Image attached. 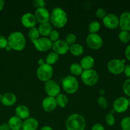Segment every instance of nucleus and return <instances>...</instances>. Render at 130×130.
Wrapping results in <instances>:
<instances>
[{
  "mask_svg": "<svg viewBox=\"0 0 130 130\" xmlns=\"http://www.w3.org/2000/svg\"><path fill=\"white\" fill-rule=\"evenodd\" d=\"M7 39L8 46H10L13 50L20 52L25 47L26 40L24 35L21 32L15 31L10 33Z\"/></svg>",
  "mask_w": 130,
  "mask_h": 130,
  "instance_id": "obj_1",
  "label": "nucleus"
},
{
  "mask_svg": "<svg viewBox=\"0 0 130 130\" xmlns=\"http://www.w3.org/2000/svg\"><path fill=\"white\" fill-rule=\"evenodd\" d=\"M50 20L55 27L60 29L66 26L68 18L66 11L61 8H55L50 14Z\"/></svg>",
  "mask_w": 130,
  "mask_h": 130,
  "instance_id": "obj_2",
  "label": "nucleus"
},
{
  "mask_svg": "<svg viewBox=\"0 0 130 130\" xmlns=\"http://www.w3.org/2000/svg\"><path fill=\"white\" fill-rule=\"evenodd\" d=\"M66 128L67 130H85L86 121L83 116L79 114H72L66 120Z\"/></svg>",
  "mask_w": 130,
  "mask_h": 130,
  "instance_id": "obj_3",
  "label": "nucleus"
},
{
  "mask_svg": "<svg viewBox=\"0 0 130 130\" xmlns=\"http://www.w3.org/2000/svg\"><path fill=\"white\" fill-rule=\"evenodd\" d=\"M63 90L68 94H74L79 89V82L77 78L73 76H67L63 78L62 82Z\"/></svg>",
  "mask_w": 130,
  "mask_h": 130,
  "instance_id": "obj_4",
  "label": "nucleus"
},
{
  "mask_svg": "<svg viewBox=\"0 0 130 130\" xmlns=\"http://www.w3.org/2000/svg\"><path fill=\"white\" fill-rule=\"evenodd\" d=\"M53 74V67L46 63L42 66H39L36 71V76L38 79L44 83L50 80Z\"/></svg>",
  "mask_w": 130,
  "mask_h": 130,
  "instance_id": "obj_5",
  "label": "nucleus"
},
{
  "mask_svg": "<svg viewBox=\"0 0 130 130\" xmlns=\"http://www.w3.org/2000/svg\"><path fill=\"white\" fill-rule=\"evenodd\" d=\"M82 82L88 86H93L99 81V74L95 70L90 69L83 71L81 75Z\"/></svg>",
  "mask_w": 130,
  "mask_h": 130,
  "instance_id": "obj_6",
  "label": "nucleus"
},
{
  "mask_svg": "<svg viewBox=\"0 0 130 130\" xmlns=\"http://www.w3.org/2000/svg\"><path fill=\"white\" fill-rule=\"evenodd\" d=\"M125 59H118L114 58L112 59L108 62V71L114 75H120L124 72L125 67Z\"/></svg>",
  "mask_w": 130,
  "mask_h": 130,
  "instance_id": "obj_7",
  "label": "nucleus"
},
{
  "mask_svg": "<svg viewBox=\"0 0 130 130\" xmlns=\"http://www.w3.org/2000/svg\"><path fill=\"white\" fill-rule=\"evenodd\" d=\"M44 89L48 96L55 98L58 94L60 93V85L54 80L50 79L44 83Z\"/></svg>",
  "mask_w": 130,
  "mask_h": 130,
  "instance_id": "obj_8",
  "label": "nucleus"
},
{
  "mask_svg": "<svg viewBox=\"0 0 130 130\" xmlns=\"http://www.w3.org/2000/svg\"><path fill=\"white\" fill-rule=\"evenodd\" d=\"M86 44L92 50H99L102 46L104 40L98 34H90L86 38Z\"/></svg>",
  "mask_w": 130,
  "mask_h": 130,
  "instance_id": "obj_9",
  "label": "nucleus"
},
{
  "mask_svg": "<svg viewBox=\"0 0 130 130\" xmlns=\"http://www.w3.org/2000/svg\"><path fill=\"white\" fill-rule=\"evenodd\" d=\"M129 107L128 99L124 96L117 98L113 103V110L118 114L125 112Z\"/></svg>",
  "mask_w": 130,
  "mask_h": 130,
  "instance_id": "obj_10",
  "label": "nucleus"
},
{
  "mask_svg": "<svg viewBox=\"0 0 130 130\" xmlns=\"http://www.w3.org/2000/svg\"><path fill=\"white\" fill-rule=\"evenodd\" d=\"M34 47L40 52H46L52 48L53 43L50 39L46 37H40L38 39L33 43Z\"/></svg>",
  "mask_w": 130,
  "mask_h": 130,
  "instance_id": "obj_11",
  "label": "nucleus"
},
{
  "mask_svg": "<svg viewBox=\"0 0 130 130\" xmlns=\"http://www.w3.org/2000/svg\"><path fill=\"white\" fill-rule=\"evenodd\" d=\"M103 24L105 27L114 29L119 26V17L114 13H108L103 19Z\"/></svg>",
  "mask_w": 130,
  "mask_h": 130,
  "instance_id": "obj_12",
  "label": "nucleus"
},
{
  "mask_svg": "<svg viewBox=\"0 0 130 130\" xmlns=\"http://www.w3.org/2000/svg\"><path fill=\"white\" fill-rule=\"evenodd\" d=\"M52 48L53 52L58 55H63L66 54L69 51V46L66 43L64 40L62 39H59L53 43Z\"/></svg>",
  "mask_w": 130,
  "mask_h": 130,
  "instance_id": "obj_13",
  "label": "nucleus"
},
{
  "mask_svg": "<svg viewBox=\"0 0 130 130\" xmlns=\"http://www.w3.org/2000/svg\"><path fill=\"white\" fill-rule=\"evenodd\" d=\"M37 22L40 24L47 23L50 20V14L49 11L45 8H40L36 9L34 13Z\"/></svg>",
  "mask_w": 130,
  "mask_h": 130,
  "instance_id": "obj_14",
  "label": "nucleus"
},
{
  "mask_svg": "<svg viewBox=\"0 0 130 130\" xmlns=\"http://www.w3.org/2000/svg\"><path fill=\"white\" fill-rule=\"evenodd\" d=\"M21 23L24 27L27 29H32L35 27L37 21L34 14L31 13H26L22 16Z\"/></svg>",
  "mask_w": 130,
  "mask_h": 130,
  "instance_id": "obj_15",
  "label": "nucleus"
},
{
  "mask_svg": "<svg viewBox=\"0 0 130 130\" xmlns=\"http://www.w3.org/2000/svg\"><path fill=\"white\" fill-rule=\"evenodd\" d=\"M42 108L46 112H50L56 109L57 107L55 98L52 96H46L42 101Z\"/></svg>",
  "mask_w": 130,
  "mask_h": 130,
  "instance_id": "obj_16",
  "label": "nucleus"
},
{
  "mask_svg": "<svg viewBox=\"0 0 130 130\" xmlns=\"http://www.w3.org/2000/svg\"><path fill=\"white\" fill-rule=\"evenodd\" d=\"M119 26L121 30L130 31V12L124 11L122 13L119 18Z\"/></svg>",
  "mask_w": 130,
  "mask_h": 130,
  "instance_id": "obj_17",
  "label": "nucleus"
},
{
  "mask_svg": "<svg viewBox=\"0 0 130 130\" xmlns=\"http://www.w3.org/2000/svg\"><path fill=\"white\" fill-rule=\"evenodd\" d=\"M39 126L38 120L34 118L29 117L22 122V130H36Z\"/></svg>",
  "mask_w": 130,
  "mask_h": 130,
  "instance_id": "obj_18",
  "label": "nucleus"
},
{
  "mask_svg": "<svg viewBox=\"0 0 130 130\" xmlns=\"http://www.w3.org/2000/svg\"><path fill=\"white\" fill-rule=\"evenodd\" d=\"M15 114L16 116L21 119L22 120L27 119L30 117V110L27 107L24 105H18L15 109Z\"/></svg>",
  "mask_w": 130,
  "mask_h": 130,
  "instance_id": "obj_19",
  "label": "nucleus"
},
{
  "mask_svg": "<svg viewBox=\"0 0 130 130\" xmlns=\"http://www.w3.org/2000/svg\"><path fill=\"white\" fill-rule=\"evenodd\" d=\"M17 102V96L13 93H6L3 95L2 100L1 102L6 107L13 106Z\"/></svg>",
  "mask_w": 130,
  "mask_h": 130,
  "instance_id": "obj_20",
  "label": "nucleus"
},
{
  "mask_svg": "<svg viewBox=\"0 0 130 130\" xmlns=\"http://www.w3.org/2000/svg\"><path fill=\"white\" fill-rule=\"evenodd\" d=\"M95 59L90 55H86L83 57L80 62V65L84 71L92 69L95 66Z\"/></svg>",
  "mask_w": 130,
  "mask_h": 130,
  "instance_id": "obj_21",
  "label": "nucleus"
},
{
  "mask_svg": "<svg viewBox=\"0 0 130 130\" xmlns=\"http://www.w3.org/2000/svg\"><path fill=\"white\" fill-rule=\"evenodd\" d=\"M22 120L16 116H11L8 121L10 130H19L22 129Z\"/></svg>",
  "mask_w": 130,
  "mask_h": 130,
  "instance_id": "obj_22",
  "label": "nucleus"
},
{
  "mask_svg": "<svg viewBox=\"0 0 130 130\" xmlns=\"http://www.w3.org/2000/svg\"><path fill=\"white\" fill-rule=\"evenodd\" d=\"M38 29L39 32V34L42 37H46V38L49 36L51 32L53 30L52 25L49 22L40 24L39 27H38Z\"/></svg>",
  "mask_w": 130,
  "mask_h": 130,
  "instance_id": "obj_23",
  "label": "nucleus"
},
{
  "mask_svg": "<svg viewBox=\"0 0 130 130\" xmlns=\"http://www.w3.org/2000/svg\"><path fill=\"white\" fill-rule=\"evenodd\" d=\"M69 52H70V53L72 55L76 56V57H79L83 54L84 48L81 44L76 43L75 44L70 46Z\"/></svg>",
  "mask_w": 130,
  "mask_h": 130,
  "instance_id": "obj_24",
  "label": "nucleus"
},
{
  "mask_svg": "<svg viewBox=\"0 0 130 130\" xmlns=\"http://www.w3.org/2000/svg\"><path fill=\"white\" fill-rule=\"evenodd\" d=\"M57 106L61 108L66 107L69 103V99L66 95L63 93H60L55 97Z\"/></svg>",
  "mask_w": 130,
  "mask_h": 130,
  "instance_id": "obj_25",
  "label": "nucleus"
},
{
  "mask_svg": "<svg viewBox=\"0 0 130 130\" xmlns=\"http://www.w3.org/2000/svg\"><path fill=\"white\" fill-rule=\"evenodd\" d=\"M58 59H59V55L56 53H55L54 52H50L47 55L44 61H45L46 63L50 65V66H52V65L57 63Z\"/></svg>",
  "mask_w": 130,
  "mask_h": 130,
  "instance_id": "obj_26",
  "label": "nucleus"
},
{
  "mask_svg": "<svg viewBox=\"0 0 130 130\" xmlns=\"http://www.w3.org/2000/svg\"><path fill=\"white\" fill-rule=\"evenodd\" d=\"M83 71L80 63H73L70 66V72L73 76H81Z\"/></svg>",
  "mask_w": 130,
  "mask_h": 130,
  "instance_id": "obj_27",
  "label": "nucleus"
},
{
  "mask_svg": "<svg viewBox=\"0 0 130 130\" xmlns=\"http://www.w3.org/2000/svg\"><path fill=\"white\" fill-rule=\"evenodd\" d=\"M40 34H39V31H38V28L33 27L32 29H30L28 32V37H29V39L31 41L32 43H34V41L39 39L40 38Z\"/></svg>",
  "mask_w": 130,
  "mask_h": 130,
  "instance_id": "obj_28",
  "label": "nucleus"
},
{
  "mask_svg": "<svg viewBox=\"0 0 130 130\" xmlns=\"http://www.w3.org/2000/svg\"><path fill=\"white\" fill-rule=\"evenodd\" d=\"M101 25L98 21H92L88 25V31L90 34H97L100 30Z\"/></svg>",
  "mask_w": 130,
  "mask_h": 130,
  "instance_id": "obj_29",
  "label": "nucleus"
},
{
  "mask_svg": "<svg viewBox=\"0 0 130 130\" xmlns=\"http://www.w3.org/2000/svg\"><path fill=\"white\" fill-rule=\"evenodd\" d=\"M118 38L121 43L124 44H127L130 41V33L129 32L121 30L119 33Z\"/></svg>",
  "mask_w": 130,
  "mask_h": 130,
  "instance_id": "obj_30",
  "label": "nucleus"
},
{
  "mask_svg": "<svg viewBox=\"0 0 130 130\" xmlns=\"http://www.w3.org/2000/svg\"><path fill=\"white\" fill-rule=\"evenodd\" d=\"M76 39H77V37H76V34H73V33H70V34H68L66 36L64 41L70 46L76 43Z\"/></svg>",
  "mask_w": 130,
  "mask_h": 130,
  "instance_id": "obj_31",
  "label": "nucleus"
},
{
  "mask_svg": "<svg viewBox=\"0 0 130 130\" xmlns=\"http://www.w3.org/2000/svg\"><path fill=\"white\" fill-rule=\"evenodd\" d=\"M122 130H130V117H125L121 121Z\"/></svg>",
  "mask_w": 130,
  "mask_h": 130,
  "instance_id": "obj_32",
  "label": "nucleus"
},
{
  "mask_svg": "<svg viewBox=\"0 0 130 130\" xmlns=\"http://www.w3.org/2000/svg\"><path fill=\"white\" fill-rule=\"evenodd\" d=\"M123 90L126 96L130 97V78L124 81L123 85Z\"/></svg>",
  "mask_w": 130,
  "mask_h": 130,
  "instance_id": "obj_33",
  "label": "nucleus"
},
{
  "mask_svg": "<svg viewBox=\"0 0 130 130\" xmlns=\"http://www.w3.org/2000/svg\"><path fill=\"white\" fill-rule=\"evenodd\" d=\"M97 103L101 109H107L108 107V102L106 98L104 96H100L97 99Z\"/></svg>",
  "mask_w": 130,
  "mask_h": 130,
  "instance_id": "obj_34",
  "label": "nucleus"
},
{
  "mask_svg": "<svg viewBox=\"0 0 130 130\" xmlns=\"http://www.w3.org/2000/svg\"><path fill=\"white\" fill-rule=\"evenodd\" d=\"M105 122L109 126H112L114 125L116 122L115 118L111 113H109L105 116Z\"/></svg>",
  "mask_w": 130,
  "mask_h": 130,
  "instance_id": "obj_35",
  "label": "nucleus"
},
{
  "mask_svg": "<svg viewBox=\"0 0 130 130\" xmlns=\"http://www.w3.org/2000/svg\"><path fill=\"white\" fill-rule=\"evenodd\" d=\"M59 38L60 33L56 30H52V31L51 32V33L50 34L49 38H48L50 39V41L52 43H54V42L59 40Z\"/></svg>",
  "mask_w": 130,
  "mask_h": 130,
  "instance_id": "obj_36",
  "label": "nucleus"
},
{
  "mask_svg": "<svg viewBox=\"0 0 130 130\" xmlns=\"http://www.w3.org/2000/svg\"><path fill=\"white\" fill-rule=\"evenodd\" d=\"M95 15L99 19H104L107 15V12L105 11V9L102 8H99L96 10V12H95Z\"/></svg>",
  "mask_w": 130,
  "mask_h": 130,
  "instance_id": "obj_37",
  "label": "nucleus"
},
{
  "mask_svg": "<svg viewBox=\"0 0 130 130\" xmlns=\"http://www.w3.org/2000/svg\"><path fill=\"white\" fill-rule=\"evenodd\" d=\"M8 45V39L3 36L0 35V49H5Z\"/></svg>",
  "mask_w": 130,
  "mask_h": 130,
  "instance_id": "obj_38",
  "label": "nucleus"
},
{
  "mask_svg": "<svg viewBox=\"0 0 130 130\" xmlns=\"http://www.w3.org/2000/svg\"><path fill=\"white\" fill-rule=\"evenodd\" d=\"M33 4L34 7L38 9L40 8H44L46 5V2L43 0H35L33 1Z\"/></svg>",
  "mask_w": 130,
  "mask_h": 130,
  "instance_id": "obj_39",
  "label": "nucleus"
},
{
  "mask_svg": "<svg viewBox=\"0 0 130 130\" xmlns=\"http://www.w3.org/2000/svg\"><path fill=\"white\" fill-rule=\"evenodd\" d=\"M91 130H105V128L100 123H95L91 127Z\"/></svg>",
  "mask_w": 130,
  "mask_h": 130,
  "instance_id": "obj_40",
  "label": "nucleus"
},
{
  "mask_svg": "<svg viewBox=\"0 0 130 130\" xmlns=\"http://www.w3.org/2000/svg\"><path fill=\"white\" fill-rule=\"evenodd\" d=\"M124 74L126 77L130 78V65H125V67L124 69Z\"/></svg>",
  "mask_w": 130,
  "mask_h": 130,
  "instance_id": "obj_41",
  "label": "nucleus"
},
{
  "mask_svg": "<svg viewBox=\"0 0 130 130\" xmlns=\"http://www.w3.org/2000/svg\"><path fill=\"white\" fill-rule=\"evenodd\" d=\"M124 55H125L126 58L130 62V44L127 46L126 48L125 51H124Z\"/></svg>",
  "mask_w": 130,
  "mask_h": 130,
  "instance_id": "obj_42",
  "label": "nucleus"
},
{
  "mask_svg": "<svg viewBox=\"0 0 130 130\" xmlns=\"http://www.w3.org/2000/svg\"><path fill=\"white\" fill-rule=\"evenodd\" d=\"M0 130H10L8 123H3L0 125Z\"/></svg>",
  "mask_w": 130,
  "mask_h": 130,
  "instance_id": "obj_43",
  "label": "nucleus"
},
{
  "mask_svg": "<svg viewBox=\"0 0 130 130\" xmlns=\"http://www.w3.org/2000/svg\"><path fill=\"white\" fill-rule=\"evenodd\" d=\"M40 130H53V129L49 126H44L41 128Z\"/></svg>",
  "mask_w": 130,
  "mask_h": 130,
  "instance_id": "obj_44",
  "label": "nucleus"
},
{
  "mask_svg": "<svg viewBox=\"0 0 130 130\" xmlns=\"http://www.w3.org/2000/svg\"><path fill=\"white\" fill-rule=\"evenodd\" d=\"M5 1L3 0H0V11L3 10L4 6H5Z\"/></svg>",
  "mask_w": 130,
  "mask_h": 130,
  "instance_id": "obj_45",
  "label": "nucleus"
},
{
  "mask_svg": "<svg viewBox=\"0 0 130 130\" xmlns=\"http://www.w3.org/2000/svg\"><path fill=\"white\" fill-rule=\"evenodd\" d=\"M38 65H39V66H42V65H43L45 63V61H44V60L42 59V58H40V59L38 60Z\"/></svg>",
  "mask_w": 130,
  "mask_h": 130,
  "instance_id": "obj_46",
  "label": "nucleus"
},
{
  "mask_svg": "<svg viewBox=\"0 0 130 130\" xmlns=\"http://www.w3.org/2000/svg\"><path fill=\"white\" fill-rule=\"evenodd\" d=\"M99 93H100V96H104V95L105 94V91H104V90L103 89H101L99 91Z\"/></svg>",
  "mask_w": 130,
  "mask_h": 130,
  "instance_id": "obj_47",
  "label": "nucleus"
},
{
  "mask_svg": "<svg viewBox=\"0 0 130 130\" xmlns=\"http://www.w3.org/2000/svg\"><path fill=\"white\" fill-rule=\"evenodd\" d=\"M5 50H6V52H10V51L12 50V49H11V47H10V46H8V45L7 46H6V48H5Z\"/></svg>",
  "mask_w": 130,
  "mask_h": 130,
  "instance_id": "obj_48",
  "label": "nucleus"
},
{
  "mask_svg": "<svg viewBox=\"0 0 130 130\" xmlns=\"http://www.w3.org/2000/svg\"><path fill=\"white\" fill-rule=\"evenodd\" d=\"M2 97H3V95H1V94L0 93V102H1V100H2Z\"/></svg>",
  "mask_w": 130,
  "mask_h": 130,
  "instance_id": "obj_49",
  "label": "nucleus"
},
{
  "mask_svg": "<svg viewBox=\"0 0 130 130\" xmlns=\"http://www.w3.org/2000/svg\"><path fill=\"white\" fill-rule=\"evenodd\" d=\"M128 104H129V106L130 107V97L129 98V99H128Z\"/></svg>",
  "mask_w": 130,
  "mask_h": 130,
  "instance_id": "obj_50",
  "label": "nucleus"
},
{
  "mask_svg": "<svg viewBox=\"0 0 130 130\" xmlns=\"http://www.w3.org/2000/svg\"><path fill=\"white\" fill-rule=\"evenodd\" d=\"M19 130H22V129H19Z\"/></svg>",
  "mask_w": 130,
  "mask_h": 130,
  "instance_id": "obj_51",
  "label": "nucleus"
}]
</instances>
